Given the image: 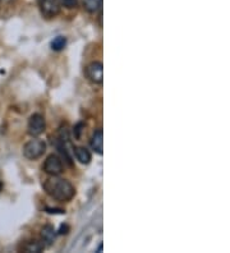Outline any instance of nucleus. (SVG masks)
Here are the masks:
<instances>
[{"label":"nucleus","mask_w":230,"mask_h":253,"mask_svg":"<svg viewBox=\"0 0 230 253\" xmlns=\"http://www.w3.org/2000/svg\"><path fill=\"white\" fill-rule=\"evenodd\" d=\"M41 14L46 18H54L60 13V1L59 0H40Z\"/></svg>","instance_id":"20e7f679"},{"label":"nucleus","mask_w":230,"mask_h":253,"mask_svg":"<svg viewBox=\"0 0 230 253\" xmlns=\"http://www.w3.org/2000/svg\"><path fill=\"white\" fill-rule=\"evenodd\" d=\"M46 150V143L41 139L34 138L28 141L25 146H23V155L28 160H36V159L41 158Z\"/></svg>","instance_id":"f03ea898"},{"label":"nucleus","mask_w":230,"mask_h":253,"mask_svg":"<svg viewBox=\"0 0 230 253\" xmlns=\"http://www.w3.org/2000/svg\"><path fill=\"white\" fill-rule=\"evenodd\" d=\"M58 211L61 213H65L64 210H58V209H46V212H49V213H56Z\"/></svg>","instance_id":"2eb2a0df"},{"label":"nucleus","mask_w":230,"mask_h":253,"mask_svg":"<svg viewBox=\"0 0 230 253\" xmlns=\"http://www.w3.org/2000/svg\"><path fill=\"white\" fill-rule=\"evenodd\" d=\"M43 170L46 174H49L51 176L60 175L64 171V167H63V161L59 158L58 155H50L46 158V160L43 164Z\"/></svg>","instance_id":"7ed1b4c3"},{"label":"nucleus","mask_w":230,"mask_h":253,"mask_svg":"<svg viewBox=\"0 0 230 253\" xmlns=\"http://www.w3.org/2000/svg\"><path fill=\"white\" fill-rule=\"evenodd\" d=\"M44 191L51 198L59 202H68L76 195V189L73 185L65 179H61L56 176H51L43 183Z\"/></svg>","instance_id":"f257e3e1"},{"label":"nucleus","mask_w":230,"mask_h":253,"mask_svg":"<svg viewBox=\"0 0 230 253\" xmlns=\"http://www.w3.org/2000/svg\"><path fill=\"white\" fill-rule=\"evenodd\" d=\"M82 126H83L82 123H78L76 126H74V133H76V138L77 139L81 138V130H82L81 128H82Z\"/></svg>","instance_id":"4468645a"},{"label":"nucleus","mask_w":230,"mask_h":253,"mask_svg":"<svg viewBox=\"0 0 230 253\" xmlns=\"http://www.w3.org/2000/svg\"><path fill=\"white\" fill-rule=\"evenodd\" d=\"M68 230H69V228H68L67 225H63L60 228V232H59V233H60V234H67Z\"/></svg>","instance_id":"dca6fc26"},{"label":"nucleus","mask_w":230,"mask_h":253,"mask_svg":"<svg viewBox=\"0 0 230 253\" xmlns=\"http://www.w3.org/2000/svg\"><path fill=\"white\" fill-rule=\"evenodd\" d=\"M41 241H43L44 246H51L55 241V235L56 230L54 229L52 225H45L43 229H41Z\"/></svg>","instance_id":"0eeeda50"},{"label":"nucleus","mask_w":230,"mask_h":253,"mask_svg":"<svg viewBox=\"0 0 230 253\" xmlns=\"http://www.w3.org/2000/svg\"><path fill=\"white\" fill-rule=\"evenodd\" d=\"M91 147L98 155H102V152H104V132H102V129H97L93 133L91 138Z\"/></svg>","instance_id":"6e6552de"},{"label":"nucleus","mask_w":230,"mask_h":253,"mask_svg":"<svg viewBox=\"0 0 230 253\" xmlns=\"http://www.w3.org/2000/svg\"><path fill=\"white\" fill-rule=\"evenodd\" d=\"M67 45V39L64 36H56L54 40L51 41V49L55 51H61Z\"/></svg>","instance_id":"f8f14e48"},{"label":"nucleus","mask_w":230,"mask_h":253,"mask_svg":"<svg viewBox=\"0 0 230 253\" xmlns=\"http://www.w3.org/2000/svg\"><path fill=\"white\" fill-rule=\"evenodd\" d=\"M1 188H3V183L0 182V191H1Z\"/></svg>","instance_id":"a211bd4d"},{"label":"nucleus","mask_w":230,"mask_h":253,"mask_svg":"<svg viewBox=\"0 0 230 253\" xmlns=\"http://www.w3.org/2000/svg\"><path fill=\"white\" fill-rule=\"evenodd\" d=\"M82 4L89 13H96L98 9H101L102 0H82Z\"/></svg>","instance_id":"9d476101"},{"label":"nucleus","mask_w":230,"mask_h":253,"mask_svg":"<svg viewBox=\"0 0 230 253\" xmlns=\"http://www.w3.org/2000/svg\"><path fill=\"white\" fill-rule=\"evenodd\" d=\"M86 76L93 84H101L104 81V65L100 62H92L86 67Z\"/></svg>","instance_id":"39448f33"},{"label":"nucleus","mask_w":230,"mask_h":253,"mask_svg":"<svg viewBox=\"0 0 230 253\" xmlns=\"http://www.w3.org/2000/svg\"><path fill=\"white\" fill-rule=\"evenodd\" d=\"M44 247H45V246H44V243H40V242H37V241H30V242H27L25 246H23V251H25V252H28V253H31V252L39 253L44 250Z\"/></svg>","instance_id":"9b49d317"},{"label":"nucleus","mask_w":230,"mask_h":253,"mask_svg":"<svg viewBox=\"0 0 230 253\" xmlns=\"http://www.w3.org/2000/svg\"><path fill=\"white\" fill-rule=\"evenodd\" d=\"M59 1H60V4H63L65 8L72 9V8L77 6V1H78V0H59Z\"/></svg>","instance_id":"ddd939ff"},{"label":"nucleus","mask_w":230,"mask_h":253,"mask_svg":"<svg viewBox=\"0 0 230 253\" xmlns=\"http://www.w3.org/2000/svg\"><path fill=\"white\" fill-rule=\"evenodd\" d=\"M45 130V119L41 114H32L28 119V133L32 137L40 136Z\"/></svg>","instance_id":"423d86ee"},{"label":"nucleus","mask_w":230,"mask_h":253,"mask_svg":"<svg viewBox=\"0 0 230 253\" xmlns=\"http://www.w3.org/2000/svg\"><path fill=\"white\" fill-rule=\"evenodd\" d=\"M0 1H3V3H10L13 0H0Z\"/></svg>","instance_id":"f3484780"},{"label":"nucleus","mask_w":230,"mask_h":253,"mask_svg":"<svg viewBox=\"0 0 230 253\" xmlns=\"http://www.w3.org/2000/svg\"><path fill=\"white\" fill-rule=\"evenodd\" d=\"M73 152L76 155V159L81 164H89L91 161V154L86 147H76Z\"/></svg>","instance_id":"1a4fd4ad"}]
</instances>
